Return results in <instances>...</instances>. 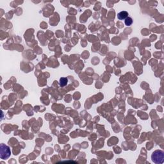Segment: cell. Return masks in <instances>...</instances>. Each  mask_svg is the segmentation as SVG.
<instances>
[{"label":"cell","instance_id":"6da1fadb","mask_svg":"<svg viewBox=\"0 0 164 164\" xmlns=\"http://www.w3.org/2000/svg\"><path fill=\"white\" fill-rule=\"evenodd\" d=\"M151 160L156 164H161L164 162V152L161 150H156L152 153Z\"/></svg>","mask_w":164,"mask_h":164},{"label":"cell","instance_id":"7a4b0ae2","mask_svg":"<svg viewBox=\"0 0 164 164\" xmlns=\"http://www.w3.org/2000/svg\"><path fill=\"white\" fill-rule=\"evenodd\" d=\"M11 155V151L9 147L5 145L4 144H1V158L3 160H7Z\"/></svg>","mask_w":164,"mask_h":164},{"label":"cell","instance_id":"3957f363","mask_svg":"<svg viewBox=\"0 0 164 164\" xmlns=\"http://www.w3.org/2000/svg\"><path fill=\"white\" fill-rule=\"evenodd\" d=\"M128 17V13L126 11H122L117 14V18L119 20H125Z\"/></svg>","mask_w":164,"mask_h":164},{"label":"cell","instance_id":"277c9868","mask_svg":"<svg viewBox=\"0 0 164 164\" xmlns=\"http://www.w3.org/2000/svg\"><path fill=\"white\" fill-rule=\"evenodd\" d=\"M125 23L126 26H131L133 23V19L131 17H128L125 20Z\"/></svg>","mask_w":164,"mask_h":164},{"label":"cell","instance_id":"5b68a950","mask_svg":"<svg viewBox=\"0 0 164 164\" xmlns=\"http://www.w3.org/2000/svg\"><path fill=\"white\" fill-rule=\"evenodd\" d=\"M67 79L66 78H62L60 79V86L64 87L67 85Z\"/></svg>","mask_w":164,"mask_h":164}]
</instances>
